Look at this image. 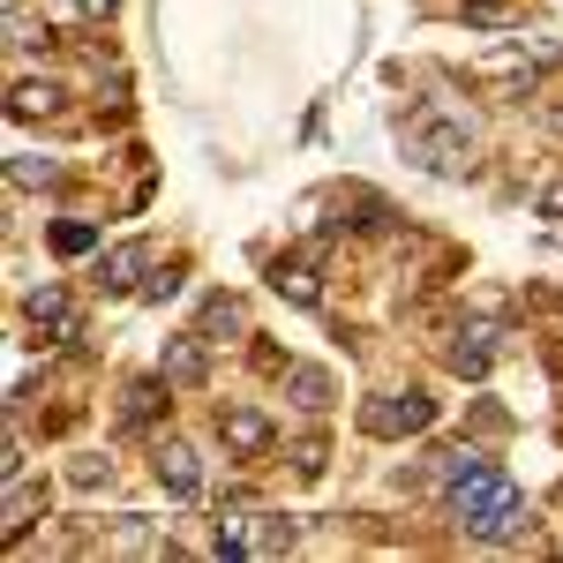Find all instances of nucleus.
<instances>
[{
    "label": "nucleus",
    "mask_w": 563,
    "mask_h": 563,
    "mask_svg": "<svg viewBox=\"0 0 563 563\" xmlns=\"http://www.w3.org/2000/svg\"><path fill=\"white\" fill-rule=\"evenodd\" d=\"M443 496H451V511H459V526H466L474 541H519L526 519H533V511H526V496H519V481L504 474L496 459L474 466L466 481H451Z\"/></svg>",
    "instance_id": "obj_1"
},
{
    "label": "nucleus",
    "mask_w": 563,
    "mask_h": 563,
    "mask_svg": "<svg viewBox=\"0 0 563 563\" xmlns=\"http://www.w3.org/2000/svg\"><path fill=\"white\" fill-rule=\"evenodd\" d=\"M406 158H413L421 174H435V180H459L466 166H474V129H466L459 113L421 106V113L406 121Z\"/></svg>",
    "instance_id": "obj_2"
},
{
    "label": "nucleus",
    "mask_w": 563,
    "mask_h": 563,
    "mask_svg": "<svg viewBox=\"0 0 563 563\" xmlns=\"http://www.w3.org/2000/svg\"><path fill=\"white\" fill-rule=\"evenodd\" d=\"M429 429H435V398L429 390H390V398H368V406H361V435H376V443L429 435Z\"/></svg>",
    "instance_id": "obj_3"
},
{
    "label": "nucleus",
    "mask_w": 563,
    "mask_h": 563,
    "mask_svg": "<svg viewBox=\"0 0 563 563\" xmlns=\"http://www.w3.org/2000/svg\"><path fill=\"white\" fill-rule=\"evenodd\" d=\"M218 435H225L233 459H271L278 451V429H271V413H256V406H225L218 413Z\"/></svg>",
    "instance_id": "obj_4"
},
{
    "label": "nucleus",
    "mask_w": 563,
    "mask_h": 563,
    "mask_svg": "<svg viewBox=\"0 0 563 563\" xmlns=\"http://www.w3.org/2000/svg\"><path fill=\"white\" fill-rule=\"evenodd\" d=\"M143 278H151V241H113L98 256V286L106 294H143Z\"/></svg>",
    "instance_id": "obj_5"
},
{
    "label": "nucleus",
    "mask_w": 563,
    "mask_h": 563,
    "mask_svg": "<svg viewBox=\"0 0 563 563\" xmlns=\"http://www.w3.org/2000/svg\"><path fill=\"white\" fill-rule=\"evenodd\" d=\"M158 481H166V496L196 504V496H203V459H196V443L166 435V443H158Z\"/></svg>",
    "instance_id": "obj_6"
},
{
    "label": "nucleus",
    "mask_w": 563,
    "mask_h": 563,
    "mask_svg": "<svg viewBox=\"0 0 563 563\" xmlns=\"http://www.w3.org/2000/svg\"><path fill=\"white\" fill-rule=\"evenodd\" d=\"M316 256H323V241H308L301 256H278V263H271V286H278L294 308H316V301H323V286H316Z\"/></svg>",
    "instance_id": "obj_7"
},
{
    "label": "nucleus",
    "mask_w": 563,
    "mask_h": 563,
    "mask_svg": "<svg viewBox=\"0 0 563 563\" xmlns=\"http://www.w3.org/2000/svg\"><path fill=\"white\" fill-rule=\"evenodd\" d=\"M158 376H166L174 390H203V376H211L203 331H188V339H166V353H158Z\"/></svg>",
    "instance_id": "obj_8"
},
{
    "label": "nucleus",
    "mask_w": 563,
    "mask_h": 563,
    "mask_svg": "<svg viewBox=\"0 0 563 563\" xmlns=\"http://www.w3.org/2000/svg\"><path fill=\"white\" fill-rule=\"evenodd\" d=\"M38 511H45V488H31L23 474H8V496H0V533H8V549H23V541H31Z\"/></svg>",
    "instance_id": "obj_9"
},
{
    "label": "nucleus",
    "mask_w": 563,
    "mask_h": 563,
    "mask_svg": "<svg viewBox=\"0 0 563 563\" xmlns=\"http://www.w3.org/2000/svg\"><path fill=\"white\" fill-rule=\"evenodd\" d=\"M23 316H31L38 331H53V339H84V323H76V301H68L60 286H38V294L23 301Z\"/></svg>",
    "instance_id": "obj_10"
},
{
    "label": "nucleus",
    "mask_w": 563,
    "mask_h": 563,
    "mask_svg": "<svg viewBox=\"0 0 563 563\" xmlns=\"http://www.w3.org/2000/svg\"><path fill=\"white\" fill-rule=\"evenodd\" d=\"M106 549H113V556H174V541H166L151 519H121L113 533H106Z\"/></svg>",
    "instance_id": "obj_11"
},
{
    "label": "nucleus",
    "mask_w": 563,
    "mask_h": 563,
    "mask_svg": "<svg viewBox=\"0 0 563 563\" xmlns=\"http://www.w3.org/2000/svg\"><path fill=\"white\" fill-rule=\"evenodd\" d=\"M301 541V526L278 519V511H256V526H249V556H286Z\"/></svg>",
    "instance_id": "obj_12"
},
{
    "label": "nucleus",
    "mask_w": 563,
    "mask_h": 563,
    "mask_svg": "<svg viewBox=\"0 0 563 563\" xmlns=\"http://www.w3.org/2000/svg\"><path fill=\"white\" fill-rule=\"evenodd\" d=\"M286 390H294L301 413H323V406H331V376H323V368H301V361H286Z\"/></svg>",
    "instance_id": "obj_13"
},
{
    "label": "nucleus",
    "mask_w": 563,
    "mask_h": 563,
    "mask_svg": "<svg viewBox=\"0 0 563 563\" xmlns=\"http://www.w3.org/2000/svg\"><path fill=\"white\" fill-rule=\"evenodd\" d=\"M166 376H158V384H129L121 390V421H129V429H151V421H158V406H166Z\"/></svg>",
    "instance_id": "obj_14"
},
{
    "label": "nucleus",
    "mask_w": 563,
    "mask_h": 563,
    "mask_svg": "<svg viewBox=\"0 0 563 563\" xmlns=\"http://www.w3.org/2000/svg\"><path fill=\"white\" fill-rule=\"evenodd\" d=\"M53 106H60V90H53V84H38V76H23V84L8 90V113H15V121H45Z\"/></svg>",
    "instance_id": "obj_15"
},
{
    "label": "nucleus",
    "mask_w": 563,
    "mask_h": 563,
    "mask_svg": "<svg viewBox=\"0 0 563 563\" xmlns=\"http://www.w3.org/2000/svg\"><path fill=\"white\" fill-rule=\"evenodd\" d=\"M488 361H496V331H466V339L451 346V368H459V376H488Z\"/></svg>",
    "instance_id": "obj_16"
},
{
    "label": "nucleus",
    "mask_w": 563,
    "mask_h": 563,
    "mask_svg": "<svg viewBox=\"0 0 563 563\" xmlns=\"http://www.w3.org/2000/svg\"><path fill=\"white\" fill-rule=\"evenodd\" d=\"M53 180H60L53 158H31V151H15V158H8V188H15V196H23V188H53Z\"/></svg>",
    "instance_id": "obj_17"
},
{
    "label": "nucleus",
    "mask_w": 563,
    "mask_h": 563,
    "mask_svg": "<svg viewBox=\"0 0 563 563\" xmlns=\"http://www.w3.org/2000/svg\"><path fill=\"white\" fill-rule=\"evenodd\" d=\"M218 331H249V308L233 301V294H211L203 301V339H218Z\"/></svg>",
    "instance_id": "obj_18"
},
{
    "label": "nucleus",
    "mask_w": 563,
    "mask_h": 563,
    "mask_svg": "<svg viewBox=\"0 0 563 563\" xmlns=\"http://www.w3.org/2000/svg\"><path fill=\"white\" fill-rule=\"evenodd\" d=\"M90 249H98V225L90 218H60L53 225V256H90Z\"/></svg>",
    "instance_id": "obj_19"
},
{
    "label": "nucleus",
    "mask_w": 563,
    "mask_h": 563,
    "mask_svg": "<svg viewBox=\"0 0 563 563\" xmlns=\"http://www.w3.org/2000/svg\"><path fill=\"white\" fill-rule=\"evenodd\" d=\"M249 526H256V511H225L218 519V556H249Z\"/></svg>",
    "instance_id": "obj_20"
},
{
    "label": "nucleus",
    "mask_w": 563,
    "mask_h": 563,
    "mask_svg": "<svg viewBox=\"0 0 563 563\" xmlns=\"http://www.w3.org/2000/svg\"><path fill=\"white\" fill-rule=\"evenodd\" d=\"M174 294H180L174 271H151V278H143V301H174Z\"/></svg>",
    "instance_id": "obj_21"
},
{
    "label": "nucleus",
    "mask_w": 563,
    "mask_h": 563,
    "mask_svg": "<svg viewBox=\"0 0 563 563\" xmlns=\"http://www.w3.org/2000/svg\"><path fill=\"white\" fill-rule=\"evenodd\" d=\"M504 15H511L504 0H466V23H504Z\"/></svg>",
    "instance_id": "obj_22"
},
{
    "label": "nucleus",
    "mask_w": 563,
    "mask_h": 563,
    "mask_svg": "<svg viewBox=\"0 0 563 563\" xmlns=\"http://www.w3.org/2000/svg\"><path fill=\"white\" fill-rule=\"evenodd\" d=\"M98 481H113V466H98V459H84V466H76V488H98Z\"/></svg>",
    "instance_id": "obj_23"
},
{
    "label": "nucleus",
    "mask_w": 563,
    "mask_h": 563,
    "mask_svg": "<svg viewBox=\"0 0 563 563\" xmlns=\"http://www.w3.org/2000/svg\"><path fill=\"white\" fill-rule=\"evenodd\" d=\"M541 218H563V180H549V188H541Z\"/></svg>",
    "instance_id": "obj_24"
},
{
    "label": "nucleus",
    "mask_w": 563,
    "mask_h": 563,
    "mask_svg": "<svg viewBox=\"0 0 563 563\" xmlns=\"http://www.w3.org/2000/svg\"><path fill=\"white\" fill-rule=\"evenodd\" d=\"M113 8H121V0H76V15H90V23H106Z\"/></svg>",
    "instance_id": "obj_25"
}]
</instances>
